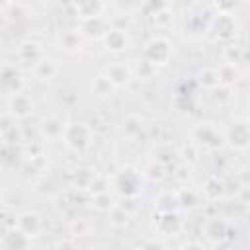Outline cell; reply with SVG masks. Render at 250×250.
Returning <instances> with one entry per match:
<instances>
[{
	"instance_id": "cell-13",
	"label": "cell",
	"mask_w": 250,
	"mask_h": 250,
	"mask_svg": "<svg viewBox=\"0 0 250 250\" xmlns=\"http://www.w3.org/2000/svg\"><path fill=\"white\" fill-rule=\"evenodd\" d=\"M105 31H107V25H105L104 18H96V20H86V21H82L78 33H82V35H86V37H104Z\"/></svg>"
},
{
	"instance_id": "cell-30",
	"label": "cell",
	"mask_w": 250,
	"mask_h": 250,
	"mask_svg": "<svg viewBox=\"0 0 250 250\" xmlns=\"http://www.w3.org/2000/svg\"><path fill=\"white\" fill-rule=\"evenodd\" d=\"M4 8H6V4H2V2H0V12H2Z\"/></svg>"
},
{
	"instance_id": "cell-6",
	"label": "cell",
	"mask_w": 250,
	"mask_h": 250,
	"mask_svg": "<svg viewBox=\"0 0 250 250\" xmlns=\"http://www.w3.org/2000/svg\"><path fill=\"white\" fill-rule=\"evenodd\" d=\"M127 43H129V37H127V31L125 29H119V27H107V31L104 33V45L107 51L111 53H121L127 49Z\"/></svg>"
},
{
	"instance_id": "cell-23",
	"label": "cell",
	"mask_w": 250,
	"mask_h": 250,
	"mask_svg": "<svg viewBox=\"0 0 250 250\" xmlns=\"http://www.w3.org/2000/svg\"><path fill=\"white\" fill-rule=\"evenodd\" d=\"M156 72V66L154 64H150L148 61H141L139 62V66H137V74H139V78H143V80H148V78H152V74Z\"/></svg>"
},
{
	"instance_id": "cell-1",
	"label": "cell",
	"mask_w": 250,
	"mask_h": 250,
	"mask_svg": "<svg viewBox=\"0 0 250 250\" xmlns=\"http://www.w3.org/2000/svg\"><path fill=\"white\" fill-rule=\"evenodd\" d=\"M174 55V47L166 37H152L145 47V61L150 64H166Z\"/></svg>"
},
{
	"instance_id": "cell-9",
	"label": "cell",
	"mask_w": 250,
	"mask_h": 250,
	"mask_svg": "<svg viewBox=\"0 0 250 250\" xmlns=\"http://www.w3.org/2000/svg\"><path fill=\"white\" fill-rule=\"evenodd\" d=\"M227 139L234 148H240V150L246 148L248 146V129H246V125L244 123H232V127L227 133Z\"/></svg>"
},
{
	"instance_id": "cell-22",
	"label": "cell",
	"mask_w": 250,
	"mask_h": 250,
	"mask_svg": "<svg viewBox=\"0 0 250 250\" xmlns=\"http://www.w3.org/2000/svg\"><path fill=\"white\" fill-rule=\"evenodd\" d=\"M62 131H64V127L61 125V121H57V119H45L43 121V133L47 137H59V135H62Z\"/></svg>"
},
{
	"instance_id": "cell-24",
	"label": "cell",
	"mask_w": 250,
	"mask_h": 250,
	"mask_svg": "<svg viewBox=\"0 0 250 250\" xmlns=\"http://www.w3.org/2000/svg\"><path fill=\"white\" fill-rule=\"evenodd\" d=\"M199 82L213 88V86H217L221 82V78H219V72L217 70H203L201 76H199Z\"/></svg>"
},
{
	"instance_id": "cell-20",
	"label": "cell",
	"mask_w": 250,
	"mask_h": 250,
	"mask_svg": "<svg viewBox=\"0 0 250 250\" xmlns=\"http://www.w3.org/2000/svg\"><path fill=\"white\" fill-rule=\"evenodd\" d=\"M215 188H223V182H219V178H209L205 184V195L209 199H219L223 195V189H215Z\"/></svg>"
},
{
	"instance_id": "cell-18",
	"label": "cell",
	"mask_w": 250,
	"mask_h": 250,
	"mask_svg": "<svg viewBox=\"0 0 250 250\" xmlns=\"http://www.w3.org/2000/svg\"><path fill=\"white\" fill-rule=\"evenodd\" d=\"M55 72H57V66H55V62H53L51 59H41V61L35 64V74H37L39 78H43V80L53 78Z\"/></svg>"
},
{
	"instance_id": "cell-2",
	"label": "cell",
	"mask_w": 250,
	"mask_h": 250,
	"mask_svg": "<svg viewBox=\"0 0 250 250\" xmlns=\"http://www.w3.org/2000/svg\"><path fill=\"white\" fill-rule=\"evenodd\" d=\"M62 137H64V143L68 145V148L82 152L90 145V127L86 123H70L64 127Z\"/></svg>"
},
{
	"instance_id": "cell-3",
	"label": "cell",
	"mask_w": 250,
	"mask_h": 250,
	"mask_svg": "<svg viewBox=\"0 0 250 250\" xmlns=\"http://www.w3.org/2000/svg\"><path fill=\"white\" fill-rule=\"evenodd\" d=\"M76 16L86 21V20H96V18H104V12L107 8L105 2H100V0H84V2H74L72 4Z\"/></svg>"
},
{
	"instance_id": "cell-10",
	"label": "cell",
	"mask_w": 250,
	"mask_h": 250,
	"mask_svg": "<svg viewBox=\"0 0 250 250\" xmlns=\"http://www.w3.org/2000/svg\"><path fill=\"white\" fill-rule=\"evenodd\" d=\"M105 76L111 80V84H113L115 88H119V86H123V84L129 82V78H131V68H129L125 62H115V64L109 66V70H107Z\"/></svg>"
},
{
	"instance_id": "cell-16",
	"label": "cell",
	"mask_w": 250,
	"mask_h": 250,
	"mask_svg": "<svg viewBox=\"0 0 250 250\" xmlns=\"http://www.w3.org/2000/svg\"><path fill=\"white\" fill-rule=\"evenodd\" d=\"M82 45L80 41V33L78 31H64L62 37H61V49H64L66 53H74L78 51Z\"/></svg>"
},
{
	"instance_id": "cell-27",
	"label": "cell",
	"mask_w": 250,
	"mask_h": 250,
	"mask_svg": "<svg viewBox=\"0 0 250 250\" xmlns=\"http://www.w3.org/2000/svg\"><path fill=\"white\" fill-rule=\"evenodd\" d=\"M96 207L98 209H109L111 207V199H109V193H100L96 195Z\"/></svg>"
},
{
	"instance_id": "cell-14",
	"label": "cell",
	"mask_w": 250,
	"mask_h": 250,
	"mask_svg": "<svg viewBox=\"0 0 250 250\" xmlns=\"http://www.w3.org/2000/svg\"><path fill=\"white\" fill-rule=\"evenodd\" d=\"M154 205H156V209H158L162 215H164V213H176L178 207H180V203H178V195L172 193V191H164V193H160L158 199L154 201Z\"/></svg>"
},
{
	"instance_id": "cell-19",
	"label": "cell",
	"mask_w": 250,
	"mask_h": 250,
	"mask_svg": "<svg viewBox=\"0 0 250 250\" xmlns=\"http://www.w3.org/2000/svg\"><path fill=\"white\" fill-rule=\"evenodd\" d=\"M115 90V86L111 84V80L104 74V76H98L96 80H94V92L96 94H100V96H107V94H111Z\"/></svg>"
},
{
	"instance_id": "cell-28",
	"label": "cell",
	"mask_w": 250,
	"mask_h": 250,
	"mask_svg": "<svg viewBox=\"0 0 250 250\" xmlns=\"http://www.w3.org/2000/svg\"><path fill=\"white\" fill-rule=\"evenodd\" d=\"M141 250H166L162 242H156V240H148Z\"/></svg>"
},
{
	"instance_id": "cell-5",
	"label": "cell",
	"mask_w": 250,
	"mask_h": 250,
	"mask_svg": "<svg viewBox=\"0 0 250 250\" xmlns=\"http://www.w3.org/2000/svg\"><path fill=\"white\" fill-rule=\"evenodd\" d=\"M117 188L125 197H135L141 191V178L133 168L123 170L117 176Z\"/></svg>"
},
{
	"instance_id": "cell-15",
	"label": "cell",
	"mask_w": 250,
	"mask_h": 250,
	"mask_svg": "<svg viewBox=\"0 0 250 250\" xmlns=\"http://www.w3.org/2000/svg\"><path fill=\"white\" fill-rule=\"evenodd\" d=\"M4 244H6L8 250H27V246H29V238H27L21 230H12V232L6 236Z\"/></svg>"
},
{
	"instance_id": "cell-12",
	"label": "cell",
	"mask_w": 250,
	"mask_h": 250,
	"mask_svg": "<svg viewBox=\"0 0 250 250\" xmlns=\"http://www.w3.org/2000/svg\"><path fill=\"white\" fill-rule=\"evenodd\" d=\"M10 109H12V113L18 115V117H25V115L31 113L33 102H31L25 94H20V92H18V94H14L12 100H10Z\"/></svg>"
},
{
	"instance_id": "cell-17",
	"label": "cell",
	"mask_w": 250,
	"mask_h": 250,
	"mask_svg": "<svg viewBox=\"0 0 250 250\" xmlns=\"http://www.w3.org/2000/svg\"><path fill=\"white\" fill-rule=\"evenodd\" d=\"M205 230H207L209 238L217 242V240H223V238H225V234H227V225H225L221 219H211V221L207 223Z\"/></svg>"
},
{
	"instance_id": "cell-25",
	"label": "cell",
	"mask_w": 250,
	"mask_h": 250,
	"mask_svg": "<svg viewBox=\"0 0 250 250\" xmlns=\"http://www.w3.org/2000/svg\"><path fill=\"white\" fill-rule=\"evenodd\" d=\"M127 211H125V207H115V209H111V223L115 225V227H123L125 223H127Z\"/></svg>"
},
{
	"instance_id": "cell-7",
	"label": "cell",
	"mask_w": 250,
	"mask_h": 250,
	"mask_svg": "<svg viewBox=\"0 0 250 250\" xmlns=\"http://www.w3.org/2000/svg\"><path fill=\"white\" fill-rule=\"evenodd\" d=\"M41 229H43V223H41V217L37 213L27 211V213H21L20 215V219H18V230H21L27 238L39 236Z\"/></svg>"
},
{
	"instance_id": "cell-26",
	"label": "cell",
	"mask_w": 250,
	"mask_h": 250,
	"mask_svg": "<svg viewBox=\"0 0 250 250\" xmlns=\"http://www.w3.org/2000/svg\"><path fill=\"white\" fill-rule=\"evenodd\" d=\"M154 16V21L158 23V25H166L168 21H172V14H170V10H168V6L166 8H162L160 12H156V14H152Z\"/></svg>"
},
{
	"instance_id": "cell-21",
	"label": "cell",
	"mask_w": 250,
	"mask_h": 250,
	"mask_svg": "<svg viewBox=\"0 0 250 250\" xmlns=\"http://www.w3.org/2000/svg\"><path fill=\"white\" fill-rule=\"evenodd\" d=\"M176 195H178L180 207L191 209V207H195V203H197V197H195V193H193L191 189H180V191H176Z\"/></svg>"
},
{
	"instance_id": "cell-29",
	"label": "cell",
	"mask_w": 250,
	"mask_h": 250,
	"mask_svg": "<svg viewBox=\"0 0 250 250\" xmlns=\"http://www.w3.org/2000/svg\"><path fill=\"white\" fill-rule=\"evenodd\" d=\"M182 250H205V248H203L199 242H188V244H186Z\"/></svg>"
},
{
	"instance_id": "cell-4",
	"label": "cell",
	"mask_w": 250,
	"mask_h": 250,
	"mask_svg": "<svg viewBox=\"0 0 250 250\" xmlns=\"http://www.w3.org/2000/svg\"><path fill=\"white\" fill-rule=\"evenodd\" d=\"M211 29L219 39H230L236 33V21L232 14H215V18L209 21Z\"/></svg>"
},
{
	"instance_id": "cell-8",
	"label": "cell",
	"mask_w": 250,
	"mask_h": 250,
	"mask_svg": "<svg viewBox=\"0 0 250 250\" xmlns=\"http://www.w3.org/2000/svg\"><path fill=\"white\" fill-rule=\"evenodd\" d=\"M18 55H20L21 61L37 64L43 59V49H41V45L37 41H23L20 45V49H18Z\"/></svg>"
},
{
	"instance_id": "cell-11",
	"label": "cell",
	"mask_w": 250,
	"mask_h": 250,
	"mask_svg": "<svg viewBox=\"0 0 250 250\" xmlns=\"http://www.w3.org/2000/svg\"><path fill=\"white\" fill-rule=\"evenodd\" d=\"M182 229V221L176 213H164L158 219V232L164 236H174Z\"/></svg>"
}]
</instances>
